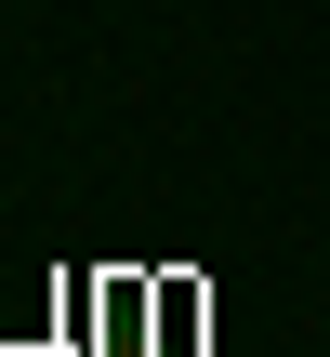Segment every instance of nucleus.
Listing matches in <instances>:
<instances>
[{
	"label": "nucleus",
	"mask_w": 330,
	"mask_h": 357,
	"mask_svg": "<svg viewBox=\"0 0 330 357\" xmlns=\"http://www.w3.org/2000/svg\"><path fill=\"white\" fill-rule=\"evenodd\" d=\"M106 357H159V344H146V331H119V344H106Z\"/></svg>",
	"instance_id": "obj_1"
}]
</instances>
